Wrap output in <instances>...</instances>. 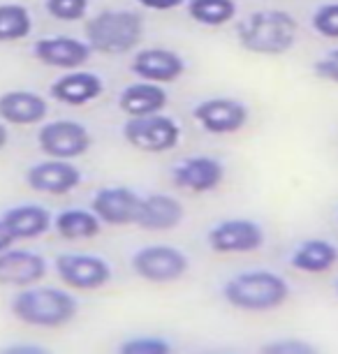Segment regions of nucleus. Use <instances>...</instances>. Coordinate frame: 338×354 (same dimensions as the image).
I'll list each match as a JSON object with an SVG mask.
<instances>
[{
	"label": "nucleus",
	"instance_id": "nucleus-27",
	"mask_svg": "<svg viewBox=\"0 0 338 354\" xmlns=\"http://www.w3.org/2000/svg\"><path fill=\"white\" fill-rule=\"evenodd\" d=\"M310 26L320 37L324 39H338V0L336 3L320 5L313 17H310Z\"/></svg>",
	"mask_w": 338,
	"mask_h": 354
},
{
	"label": "nucleus",
	"instance_id": "nucleus-33",
	"mask_svg": "<svg viewBox=\"0 0 338 354\" xmlns=\"http://www.w3.org/2000/svg\"><path fill=\"white\" fill-rule=\"evenodd\" d=\"M12 243H15V239H12V234L8 232V227L3 225V220H0V252L12 248Z\"/></svg>",
	"mask_w": 338,
	"mask_h": 354
},
{
	"label": "nucleus",
	"instance_id": "nucleus-7",
	"mask_svg": "<svg viewBox=\"0 0 338 354\" xmlns=\"http://www.w3.org/2000/svg\"><path fill=\"white\" fill-rule=\"evenodd\" d=\"M190 269V262L174 245H144L132 255V271L142 280L156 285L174 283Z\"/></svg>",
	"mask_w": 338,
	"mask_h": 354
},
{
	"label": "nucleus",
	"instance_id": "nucleus-31",
	"mask_svg": "<svg viewBox=\"0 0 338 354\" xmlns=\"http://www.w3.org/2000/svg\"><path fill=\"white\" fill-rule=\"evenodd\" d=\"M135 3L147 10H153V12H171L176 8H181V5H185V0H135Z\"/></svg>",
	"mask_w": 338,
	"mask_h": 354
},
{
	"label": "nucleus",
	"instance_id": "nucleus-19",
	"mask_svg": "<svg viewBox=\"0 0 338 354\" xmlns=\"http://www.w3.org/2000/svg\"><path fill=\"white\" fill-rule=\"evenodd\" d=\"M183 216V204L176 197L153 192V195L142 197V206H139V216L135 225L147 232H167L181 225Z\"/></svg>",
	"mask_w": 338,
	"mask_h": 354
},
{
	"label": "nucleus",
	"instance_id": "nucleus-3",
	"mask_svg": "<svg viewBox=\"0 0 338 354\" xmlns=\"http://www.w3.org/2000/svg\"><path fill=\"white\" fill-rule=\"evenodd\" d=\"M223 299L236 310L269 313L288 301L290 285L274 271H243L223 285Z\"/></svg>",
	"mask_w": 338,
	"mask_h": 354
},
{
	"label": "nucleus",
	"instance_id": "nucleus-10",
	"mask_svg": "<svg viewBox=\"0 0 338 354\" xmlns=\"http://www.w3.org/2000/svg\"><path fill=\"white\" fill-rule=\"evenodd\" d=\"M56 273L72 290H100L111 280V266L107 259L86 252H63L56 257Z\"/></svg>",
	"mask_w": 338,
	"mask_h": 354
},
{
	"label": "nucleus",
	"instance_id": "nucleus-28",
	"mask_svg": "<svg viewBox=\"0 0 338 354\" xmlns=\"http://www.w3.org/2000/svg\"><path fill=\"white\" fill-rule=\"evenodd\" d=\"M118 354H171V347L165 338L139 336L130 338L118 347Z\"/></svg>",
	"mask_w": 338,
	"mask_h": 354
},
{
	"label": "nucleus",
	"instance_id": "nucleus-20",
	"mask_svg": "<svg viewBox=\"0 0 338 354\" xmlns=\"http://www.w3.org/2000/svg\"><path fill=\"white\" fill-rule=\"evenodd\" d=\"M3 225L8 227L15 241H30V239L44 236L54 225L49 209L39 204H19L3 213Z\"/></svg>",
	"mask_w": 338,
	"mask_h": 354
},
{
	"label": "nucleus",
	"instance_id": "nucleus-29",
	"mask_svg": "<svg viewBox=\"0 0 338 354\" xmlns=\"http://www.w3.org/2000/svg\"><path fill=\"white\" fill-rule=\"evenodd\" d=\"M260 354H320L315 345L301 338H278L260 347Z\"/></svg>",
	"mask_w": 338,
	"mask_h": 354
},
{
	"label": "nucleus",
	"instance_id": "nucleus-26",
	"mask_svg": "<svg viewBox=\"0 0 338 354\" xmlns=\"http://www.w3.org/2000/svg\"><path fill=\"white\" fill-rule=\"evenodd\" d=\"M88 8L91 0H44L46 15L65 24L84 21L86 15H88Z\"/></svg>",
	"mask_w": 338,
	"mask_h": 354
},
{
	"label": "nucleus",
	"instance_id": "nucleus-14",
	"mask_svg": "<svg viewBox=\"0 0 338 354\" xmlns=\"http://www.w3.org/2000/svg\"><path fill=\"white\" fill-rule=\"evenodd\" d=\"M32 56L46 68H58V70H79L91 61L93 49L86 39L70 37V35H51V37H39L32 44Z\"/></svg>",
	"mask_w": 338,
	"mask_h": 354
},
{
	"label": "nucleus",
	"instance_id": "nucleus-12",
	"mask_svg": "<svg viewBox=\"0 0 338 354\" xmlns=\"http://www.w3.org/2000/svg\"><path fill=\"white\" fill-rule=\"evenodd\" d=\"M82 181V169L72 165V160L46 158L42 162L28 167V171H26L28 188L44 192V195H68V192L79 188Z\"/></svg>",
	"mask_w": 338,
	"mask_h": 354
},
{
	"label": "nucleus",
	"instance_id": "nucleus-13",
	"mask_svg": "<svg viewBox=\"0 0 338 354\" xmlns=\"http://www.w3.org/2000/svg\"><path fill=\"white\" fill-rule=\"evenodd\" d=\"M130 72L142 82H153V84H174L183 77L185 61L181 53L174 49H165V46H147L139 49L132 56Z\"/></svg>",
	"mask_w": 338,
	"mask_h": 354
},
{
	"label": "nucleus",
	"instance_id": "nucleus-35",
	"mask_svg": "<svg viewBox=\"0 0 338 354\" xmlns=\"http://www.w3.org/2000/svg\"><path fill=\"white\" fill-rule=\"evenodd\" d=\"M336 294H338V283H336Z\"/></svg>",
	"mask_w": 338,
	"mask_h": 354
},
{
	"label": "nucleus",
	"instance_id": "nucleus-15",
	"mask_svg": "<svg viewBox=\"0 0 338 354\" xmlns=\"http://www.w3.org/2000/svg\"><path fill=\"white\" fill-rule=\"evenodd\" d=\"M225 181V165L214 156H192L171 169V183L181 190L204 195L214 192Z\"/></svg>",
	"mask_w": 338,
	"mask_h": 354
},
{
	"label": "nucleus",
	"instance_id": "nucleus-9",
	"mask_svg": "<svg viewBox=\"0 0 338 354\" xmlns=\"http://www.w3.org/2000/svg\"><path fill=\"white\" fill-rule=\"evenodd\" d=\"M209 248L218 255H246L264 245V230L255 220L229 218L220 220L207 234Z\"/></svg>",
	"mask_w": 338,
	"mask_h": 354
},
{
	"label": "nucleus",
	"instance_id": "nucleus-32",
	"mask_svg": "<svg viewBox=\"0 0 338 354\" xmlns=\"http://www.w3.org/2000/svg\"><path fill=\"white\" fill-rule=\"evenodd\" d=\"M0 354H51L42 345H32V343H15L0 350Z\"/></svg>",
	"mask_w": 338,
	"mask_h": 354
},
{
	"label": "nucleus",
	"instance_id": "nucleus-8",
	"mask_svg": "<svg viewBox=\"0 0 338 354\" xmlns=\"http://www.w3.org/2000/svg\"><path fill=\"white\" fill-rule=\"evenodd\" d=\"M192 118L209 135H234L250 121V109L236 97H209L195 104Z\"/></svg>",
	"mask_w": 338,
	"mask_h": 354
},
{
	"label": "nucleus",
	"instance_id": "nucleus-11",
	"mask_svg": "<svg viewBox=\"0 0 338 354\" xmlns=\"http://www.w3.org/2000/svg\"><path fill=\"white\" fill-rule=\"evenodd\" d=\"M139 206H142V195L128 185H107L91 199V211L100 218V223L114 227L135 225Z\"/></svg>",
	"mask_w": 338,
	"mask_h": 354
},
{
	"label": "nucleus",
	"instance_id": "nucleus-30",
	"mask_svg": "<svg viewBox=\"0 0 338 354\" xmlns=\"http://www.w3.org/2000/svg\"><path fill=\"white\" fill-rule=\"evenodd\" d=\"M313 75L322 82L338 84V49H331L313 63Z\"/></svg>",
	"mask_w": 338,
	"mask_h": 354
},
{
	"label": "nucleus",
	"instance_id": "nucleus-17",
	"mask_svg": "<svg viewBox=\"0 0 338 354\" xmlns=\"http://www.w3.org/2000/svg\"><path fill=\"white\" fill-rule=\"evenodd\" d=\"M104 93V82L100 75L86 70H70L63 77H58L49 88V95L61 104L84 106L91 104Z\"/></svg>",
	"mask_w": 338,
	"mask_h": 354
},
{
	"label": "nucleus",
	"instance_id": "nucleus-1",
	"mask_svg": "<svg viewBox=\"0 0 338 354\" xmlns=\"http://www.w3.org/2000/svg\"><path fill=\"white\" fill-rule=\"evenodd\" d=\"M299 21L285 10H257L236 26V42L257 56H283L292 51Z\"/></svg>",
	"mask_w": 338,
	"mask_h": 354
},
{
	"label": "nucleus",
	"instance_id": "nucleus-4",
	"mask_svg": "<svg viewBox=\"0 0 338 354\" xmlns=\"http://www.w3.org/2000/svg\"><path fill=\"white\" fill-rule=\"evenodd\" d=\"M144 39V19L135 10H102L86 21V42L104 56H123Z\"/></svg>",
	"mask_w": 338,
	"mask_h": 354
},
{
	"label": "nucleus",
	"instance_id": "nucleus-2",
	"mask_svg": "<svg viewBox=\"0 0 338 354\" xmlns=\"http://www.w3.org/2000/svg\"><path fill=\"white\" fill-rule=\"evenodd\" d=\"M10 310L19 322L37 329H61L79 313V301L61 287H24L12 299Z\"/></svg>",
	"mask_w": 338,
	"mask_h": 354
},
{
	"label": "nucleus",
	"instance_id": "nucleus-21",
	"mask_svg": "<svg viewBox=\"0 0 338 354\" xmlns=\"http://www.w3.org/2000/svg\"><path fill=\"white\" fill-rule=\"evenodd\" d=\"M167 91L153 82H135L125 86L118 95V106L125 116H151L167 106Z\"/></svg>",
	"mask_w": 338,
	"mask_h": 354
},
{
	"label": "nucleus",
	"instance_id": "nucleus-34",
	"mask_svg": "<svg viewBox=\"0 0 338 354\" xmlns=\"http://www.w3.org/2000/svg\"><path fill=\"white\" fill-rule=\"evenodd\" d=\"M8 142H10V132H8V128H5V123L0 121V151L8 146Z\"/></svg>",
	"mask_w": 338,
	"mask_h": 354
},
{
	"label": "nucleus",
	"instance_id": "nucleus-24",
	"mask_svg": "<svg viewBox=\"0 0 338 354\" xmlns=\"http://www.w3.org/2000/svg\"><path fill=\"white\" fill-rule=\"evenodd\" d=\"M188 17L207 28H220L236 19V0H185Z\"/></svg>",
	"mask_w": 338,
	"mask_h": 354
},
{
	"label": "nucleus",
	"instance_id": "nucleus-25",
	"mask_svg": "<svg viewBox=\"0 0 338 354\" xmlns=\"http://www.w3.org/2000/svg\"><path fill=\"white\" fill-rule=\"evenodd\" d=\"M32 32L30 10L21 3H0V42H21Z\"/></svg>",
	"mask_w": 338,
	"mask_h": 354
},
{
	"label": "nucleus",
	"instance_id": "nucleus-16",
	"mask_svg": "<svg viewBox=\"0 0 338 354\" xmlns=\"http://www.w3.org/2000/svg\"><path fill=\"white\" fill-rule=\"evenodd\" d=\"M49 264L39 252L8 248L0 252V285L5 287H30L39 283Z\"/></svg>",
	"mask_w": 338,
	"mask_h": 354
},
{
	"label": "nucleus",
	"instance_id": "nucleus-18",
	"mask_svg": "<svg viewBox=\"0 0 338 354\" xmlns=\"http://www.w3.org/2000/svg\"><path fill=\"white\" fill-rule=\"evenodd\" d=\"M49 113V102L35 91H8L0 95V121L10 125H37Z\"/></svg>",
	"mask_w": 338,
	"mask_h": 354
},
{
	"label": "nucleus",
	"instance_id": "nucleus-6",
	"mask_svg": "<svg viewBox=\"0 0 338 354\" xmlns=\"http://www.w3.org/2000/svg\"><path fill=\"white\" fill-rule=\"evenodd\" d=\"M37 146L49 158L77 160L91 151L93 135L84 123L61 118V121H49L39 128Z\"/></svg>",
	"mask_w": 338,
	"mask_h": 354
},
{
	"label": "nucleus",
	"instance_id": "nucleus-23",
	"mask_svg": "<svg viewBox=\"0 0 338 354\" xmlns=\"http://www.w3.org/2000/svg\"><path fill=\"white\" fill-rule=\"evenodd\" d=\"M54 230L58 232V236L68 239V241H86V239H95L102 232V223L93 211L65 209L54 218Z\"/></svg>",
	"mask_w": 338,
	"mask_h": 354
},
{
	"label": "nucleus",
	"instance_id": "nucleus-22",
	"mask_svg": "<svg viewBox=\"0 0 338 354\" xmlns=\"http://www.w3.org/2000/svg\"><path fill=\"white\" fill-rule=\"evenodd\" d=\"M338 262V248L327 239H308L299 243L290 257V264L303 273H327Z\"/></svg>",
	"mask_w": 338,
	"mask_h": 354
},
{
	"label": "nucleus",
	"instance_id": "nucleus-5",
	"mask_svg": "<svg viewBox=\"0 0 338 354\" xmlns=\"http://www.w3.org/2000/svg\"><path fill=\"white\" fill-rule=\"evenodd\" d=\"M181 125L167 113L151 116H130L123 123V139L132 149L144 153H167L181 144Z\"/></svg>",
	"mask_w": 338,
	"mask_h": 354
}]
</instances>
